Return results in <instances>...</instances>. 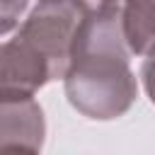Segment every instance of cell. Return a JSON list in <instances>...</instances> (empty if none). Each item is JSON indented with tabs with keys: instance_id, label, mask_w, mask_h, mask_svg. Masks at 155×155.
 <instances>
[{
	"instance_id": "6da1fadb",
	"label": "cell",
	"mask_w": 155,
	"mask_h": 155,
	"mask_svg": "<svg viewBox=\"0 0 155 155\" xmlns=\"http://www.w3.org/2000/svg\"><path fill=\"white\" fill-rule=\"evenodd\" d=\"M131 56L133 53L124 36L121 10L85 15L63 78L70 107L94 121L124 116L138 97Z\"/></svg>"
},
{
	"instance_id": "7a4b0ae2",
	"label": "cell",
	"mask_w": 155,
	"mask_h": 155,
	"mask_svg": "<svg viewBox=\"0 0 155 155\" xmlns=\"http://www.w3.org/2000/svg\"><path fill=\"white\" fill-rule=\"evenodd\" d=\"M82 19L85 12L75 0H36L19 24L17 36L51 65L53 80H58L68 73Z\"/></svg>"
},
{
	"instance_id": "3957f363",
	"label": "cell",
	"mask_w": 155,
	"mask_h": 155,
	"mask_svg": "<svg viewBox=\"0 0 155 155\" xmlns=\"http://www.w3.org/2000/svg\"><path fill=\"white\" fill-rule=\"evenodd\" d=\"M53 80L51 65L17 34L0 48V97H31Z\"/></svg>"
},
{
	"instance_id": "277c9868",
	"label": "cell",
	"mask_w": 155,
	"mask_h": 155,
	"mask_svg": "<svg viewBox=\"0 0 155 155\" xmlns=\"http://www.w3.org/2000/svg\"><path fill=\"white\" fill-rule=\"evenodd\" d=\"M46 121L31 97H0V148L39 153L44 148Z\"/></svg>"
},
{
	"instance_id": "5b68a950",
	"label": "cell",
	"mask_w": 155,
	"mask_h": 155,
	"mask_svg": "<svg viewBox=\"0 0 155 155\" xmlns=\"http://www.w3.org/2000/svg\"><path fill=\"white\" fill-rule=\"evenodd\" d=\"M124 36L133 56L155 51V0H124Z\"/></svg>"
},
{
	"instance_id": "8992f818",
	"label": "cell",
	"mask_w": 155,
	"mask_h": 155,
	"mask_svg": "<svg viewBox=\"0 0 155 155\" xmlns=\"http://www.w3.org/2000/svg\"><path fill=\"white\" fill-rule=\"evenodd\" d=\"M29 2H36V0H0V31L5 36L19 24V17L29 7Z\"/></svg>"
},
{
	"instance_id": "52a82bcc",
	"label": "cell",
	"mask_w": 155,
	"mask_h": 155,
	"mask_svg": "<svg viewBox=\"0 0 155 155\" xmlns=\"http://www.w3.org/2000/svg\"><path fill=\"white\" fill-rule=\"evenodd\" d=\"M85 15H104L124 7V0H75Z\"/></svg>"
},
{
	"instance_id": "ba28073f",
	"label": "cell",
	"mask_w": 155,
	"mask_h": 155,
	"mask_svg": "<svg viewBox=\"0 0 155 155\" xmlns=\"http://www.w3.org/2000/svg\"><path fill=\"white\" fill-rule=\"evenodd\" d=\"M140 80L145 87V94L150 97V102L155 104V51L145 56L143 65H140Z\"/></svg>"
}]
</instances>
